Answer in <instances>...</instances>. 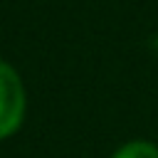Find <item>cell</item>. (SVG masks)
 Returning <instances> with one entry per match:
<instances>
[{
  "mask_svg": "<svg viewBox=\"0 0 158 158\" xmlns=\"http://www.w3.org/2000/svg\"><path fill=\"white\" fill-rule=\"evenodd\" d=\"M25 106L27 99L20 74L7 62H0V141L20 128L25 118Z\"/></svg>",
  "mask_w": 158,
  "mask_h": 158,
  "instance_id": "cell-1",
  "label": "cell"
},
{
  "mask_svg": "<svg viewBox=\"0 0 158 158\" xmlns=\"http://www.w3.org/2000/svg\"><path fill=\"white\" fill-rule=\"evenodd\" d=\"M114 158H158V148L148 141H131L126 146H121Z\"/></svg>",
  "mask_w": 158,
  "mask_h": 158,
  "instance_id": "cell-2",
  "label": "cell"
}]
</instances>
